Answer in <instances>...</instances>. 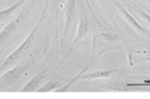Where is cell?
Instances as JSON below:
<instances>
[{
    "label": "cell",
    "instance_id": "6da1fadb",
    "mask_svg": "<svg viewBox=\"0 0 150 99\" xmlns=\"http://www.w3.org/2000/svg\"><path fill=\"white\" fill-rule=\"evenodd\" d=\"M44 14H45V11L42 13V15H41V18H40V21L38 22L37 24H36V26L34 27V29L32 30V32L31 33L28 35V37L26 38L25 40L23 41V43L21 44V46H19V48L16 50L13 53H11V55L8 56V57L5 59V61L3 62L2 64H1V66H0V71H2V70H4V69H6L7 67H9L11 65H13L15 62H17L18 60L20 59V58L22 57V55H23L24 53H25V51L27 50L28 48H29V46H30V43L32 42V40H33V38H34V34H35V32L37 31V29H38V27L40 26V23H41V21H42V19H43V16H44Z\"/></svg>",
    "mask_w": 150,
    "mask_h": 99
},
{
    "label": "cell",
    "instance_id": "9c48e42d",
    "mask_svg": "<svg viewBox=\"0 0 150 99\" xmlns=\"http://www.w3.org/2000/svg\"><path fill=\"white\" fill-rule=\"evenodd\" d=\"M120 11H121V13H122V15L125 16V19H127L129 22H131V23H132V25H133V26H135V27H136V28H138V29H140V30H143V28H142L141 26H140L139 24H138L137 22H136L135 20H134L133 18H132L131 16H129V14L127 13V11H123L122 9H120Z\"/></svg>",
    "mask_w": 150,
    "mask_h": 99
},
{
    "label": "cell",
    "instance_id": "ba28073f",
    "mask_svg": "<svg viewBox=\"0 0 150 99\" xmlns=\"http://www.w3.org/2000/svg\"><path fill=\"white\" fill-rule=\"evenodd\" d=\"M117 71L116 69H112V70H107V71H97V72H93L90 74H86V75L79 76L80 78H105V76L110 75L111 73Z\"/></svg>",
    "mask_w": 150,
    "mask_h": 99
},
{
    "label": "cell",
    "instance_id": "277c9868",
    "mask_svg": "<svg viewBox=\"0 0 150 99\" xmlns=\"http://www.w3.org/2000/svg\"><path fill=\"white\" fill-rule=\"evenodd\" d=\"M45 75H46V69H43L42 71L38 72L32 80H30L29 82L22 88V92H33V91L37 90L40 82L43 80Z\"/></svg>",
    "mask_w": 150,
    "mask_h": 99
},
{
    "label": "cell",
    "instance_id": "30bf717a",
    "mask_svg": "<svg viewBox=\"0 0 150 99\" xmlns=\"http://www.w3.org/2000/svg\"><path fill=\"white\" fill-rule=\"evenodd\" d=\"M57 86H58V83L50 82V83H48L47 85H45V86L39 88V90H38V91H40V92H44V91H50V90H54V89H56Z\"/></svg>",
    "mask_w": 150,
    "mask_h": 99
},
{
    "label": "cell",
    "instance_id": "5b68a950",
    "mask_svg": "<svg viewBox=\"0 0 150 99\" xmlns=\"http://www.w3.org/2000/svg\"><path fill=\"white\" fill-rule=\"evenodd\" d=\"M21 19H22V15L19 16V17H18L16 20L11 21V23L8 24V25L5 26V27L3 28L2 31L0 32V46H3V44L6 42V40L8 39L9 36L11 35V33L13 32L15 28L17 27V25L19 24V22L21 21Z\"/></svg>",
    "mask_w": 150,
    "mask_h": 99
},
{
    "label": "cell",
    "instance_id": "3957f363",
    "mask_svg": "<svg viewBox=\"0 0 150 99\" xmlns=\"http://www.w3.org/2000/svg\"><path fill=\"white\" fill-rule=\"evenodd\" d=\"M75 4H76V0H68V2H67L66 9H65V30L63 40L66 39L67 34L69 32V28H70V25L72 23L75 11Z\"/></svg>",
    "mask_w": 150,
    "mask_h": 99
},
{
    "label": "cell",
    "instance_id": "8992f818",
    "mask_svg": "<svg viewBox=\"0 0 150 99\" xmlns=\"http://www.w3.org/2000/svg\"><path fill=\"white\" fill-rule=\"evenodd\" d=\"M88 18H86V13H84L83 9H82L80 24H79V27H78L77 35H76V37H75L74 41H73V46H75L76 42H78V40L82 39V38L86 35V33H88ZM73 46H71V51H72Z\"/></svg>",
    "mask_w": 150,
    "mask_h": 99
},
{
    "label": "cell",
    "instance_id": "7a4b0ae2",
    "mask_svg": "<svg viewBox=\"0 0 150 99\" xmlns=\"http://www.w3.org/2000/svg\"><path fill=\"white\" fill-rule=\"evenodd\" d=\"M31 65V62L28 61L27 63L23 64V65L17 66L13 69L9 70V71L5 72L3 75L0 76V90H3L5 88H8L13 84H15L18 80L22 76V74L29 68Z\"/></svg>",
    "mask_w": 150,
    "mask_h": 99
},
{
    "label": "cell",
    "instance_id": "52a82bcc",
    "mask_svg": "<svg viewBox=\"0 0 150 99\" xmlns=\"http://www.w3.org/2000/svg\"><path fill=\"white\" fill-rule=\"evenodd\" d=\"M25 1L26 0H20L19 2L13 4L11 6H9L8 9H3V11H0V22L3 21V20H5V19H7V18H8L9 16H11V14H13V11L18 9V7L21 6Z\"/></svg>",
    "mask_w": 150,
    "mask_h": 99
}]
</instances>
